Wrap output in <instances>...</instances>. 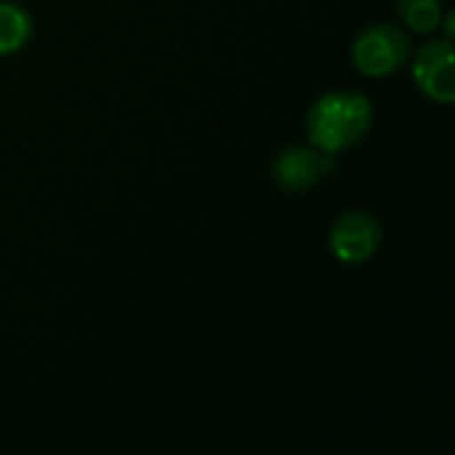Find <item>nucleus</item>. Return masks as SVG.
I'll return each instance as SVG.
<instances>
[{"label":"nucleus","instance_id":"0eeeda50","mask_svg":"<svg viewBox=\"0 0 455 455\" xmlns=\"http://www.w3.org/2000/svg\"><path fill=\"white\" fill-rule=\"evenodd\" d=\"M443 13V0H400V16L405 27L416 35H429L440 29Z\"/></svg>","mask_w":455,"mask_h":455},{"label":"nucleus","instance_id":"7ed1b4c3","mask_svg":"<svg viewBox=\"0 0 455 455\" xmlns=\"http://www.w3.org/2000/svg\"><path fill=\"white\" fill-rule=\"evenodd\" d=\"M381 221L368 211H347L331 227L328 245L341 264H363L381 248Z\"/></svg>","mask_w":455,"mask_h":455},{"label":"nucleus","instance_id":"f03ea898","mask_svg":"<svg viewBox=\"0 0 455 455\" xmlns=\"http://www.w3.org/2000/svg\"><path fill=\"white\" fill-rule=\"evenodd\" d=\"M411 59V37L397 24L365 27L355 45L352 61L365 77H389Z\"/></svg>","mask_w":455,"mask_h":455},{"label":"nucleus","instance_id":"f257e3e1","mask_svg":"<svg viewBox=\"0 0 455 455\" xmlns=\"http://www.w3.org/2000/svg\"><path fill=\"white\" fill-rule=\"evenodd\" d=\"M373 125V104L357 91L323 93L307 112L304 128L309 144L320 152L336 155L355 147Z\"/></svg>","mask_w":455,"mask_h":455},{"label":"nucleus","instance_id":"39448f33","mask_svg":"<svg viewBox=\"0 0 455 455\" xmlns=\"http://www.w3.org/2000/svg\"><path fill=\"white\" fill-rule=\"evenodd\" d=\"M333 171V155L317 147H288L275 157V181L288 192H304L320 184Z\"/></svg>","mask_w":455,"mask_h":455},{"label":"nucleus","instance_id":"6e6552de","mask_svg":"<svg viewBox=\"0 0 455 455\" xmlns=\"http://www.w3.org/2000/svg\"><path fill=\"white\" fill-rule=\"evenodd\" d=\"M440 27H445V37H448V40H453V35H455V16H453V11L443 13V19H440Z\"/></svg>","mask_w":455,"mask_h":455},{"label":"nucleus","instance_id":"20e7f679","mask_svg":"<svg viewBox=\"0 0 455 455\" xmlns=\"http://www.w3.org/2000/svg\"><path fill=\"white\" fill-rule=\"evenodd\" d=\"M413 80L427 99L451 104L455 99L453 40L443 37L421 45L413 56Z\"/></svg>","mask_w":455,"mask_h":455},{"label":"nucleus","instance_id":"423d86ee","mask_svg":"<svg viewBox=\"0 0 455 455\" xmlns=\"http://www.w3.org/2000/svg\"><path fill=\"white\" fill-rule=\"evenodd\" d=\"M32 37L29 13L8 0H0V56H11L21 51Z\"/></svg>","mask_w":455,"mask_h":455}]
</instances>
